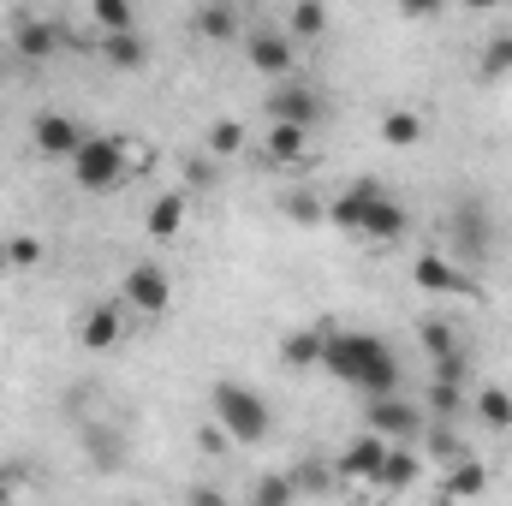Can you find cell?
<instances>
[{"instance_id": "cell-1", "label": "cell", "mask_w": 512, "mask_h": 506, "mask_svg": "<svg viewBox=\"0 0 512 506\" xmlns=\"http://www.w3.org/2000/svg\"><path fill=\"white\" fill-rule=\"evenodd\" d=\"M322 370L352 387H364L370 399L399 387V358L387 352V340L364 334V328H328V352H322Z\"/></svg>"}, {"instance_id": "cell-2", "label": "cell", "mask_w": 512, "mask_h": 506, "mask_svg": "<svg viewBox=\"0 0 512 506\" xmlns=\"http://www.w3.org/2000/svg\"><path fill=\"white\" fill-rule=\"evenodd\" d=\"M328 221H340L346 233H364V239H405V227H411V215H405V203H393L376 179H358V185H346L340 197H334V209H328Z\"/></svg>"}, {"instance_id": "cell-3", "label": "cell", "mask_w": 512, "mask_h": 506, "mask_svg": "<svg viewBox=\"0 0 512 506\" xmlns=\"http://www.w3.org/2000/svg\"><path fill=\"white\" fill-rule=\"evenodd\" d=\"M131 149L126 137H84L72 155H66V167H72V179H78V191H114V185H126L131 179Z\"/></svg>"}, {"instance_id": "cell-4", "label": "cell", "mask_w": 512, "mask_h": 506, "mask_svg": "<svg viewBox=\"0 0 512 506\" xmlns=\"http://www.w3.org/2000/svg\"><path fill=\"white\" fill-rule=\"evenodd\" d=\"M209 411H215V423H221L239 447H256V441L268 435V405H262V393H251L245 381H221V387L209 393Z\"/></svg>"}, {"instance_id": "cell-5", "label": "cell", "mask_w": 512, "mask_h": 506, "mask_svg": "<svg viewBox=\"0 0 512 506\" xmlns=\"http://www.w3.org/2000/svg\"><path fill=\"white\" fill-rule=\"evenodd\" d=\"M447 245H453V262H483L495 251V221L477 197H465L453 215H447Z\"/></svg>"}, {"instance_id": "cell-6", "label": "cell", "mask_w": 512, "mask_h": 506, "mask_svg": "<svg viewBox=\"0 0 512 506\" xmlns=\"http://www.w3.org/2000/svg\"><path fill=\"white\" fill-rule=\"evenodd\" d=\"M126 304L137 316H167V310H173V280H167V268L131 262L126 268Z\"/></svg>"}, {"instance_id": "cell-7", "label": "cell", "mask_w": 512, "mask_h": 506, "mask_svg": "<svg viewBox=\"0 0 512 506\" xmlns=\"http://www.w3.org/2000/svg\"><path fill=\"white\" fill-rule=\"evenodd\" d=\"M268 120H292V126H316L322 120V96L304 78H280L268 90Z\"/></svg>"}, {"instance_id": "cell-8", "label": "cell", "mask_w": 512, "mask_h": 506, "mask_svg": "<svg viewBox=\"0 0 512 506\" xmlns=\"http://www.w3.org/2000/svg\"><path fill=\"white\" fill-rule=\"evenodd\" d=\"M411 280L423 286V292H435V298H471L477 292V280L459 268V262H447V256H417V268H411Z\"/></svg>"}, {"instance_id": "cell-9", "label": "cell", "mask_w": 512, "mask_h": 506, "mask_svg": "<svg viewBox=\"0 0 512 506\" xmlns=\"http://www.w3.org/2000/svg\"><path fill=\"white\" fill-rule=\"evenodd\" d=\"M370 429L387 435V441H417V435H423V411H411V405L393 399V393H376V399H370Z\"/></svg>"}, {"instance_id": "cell-10", "label": "cell", "mask_w": 512, "mask_h": 506, "mask_svg": "<svg viewBox=\"0 0 512 506\" xmlns=\"http://www.w3.org/2000/svg\"><path fill=\"white\" fill-rule=\"evenodd\" d=\"M78 340H84L90 352H114V346L126 340V316H120V304H90L84 322H78Z\"/></svg>"}, {"instance_id": "cell-11", "label": "cell", "mask_w": 512, "mask_h": 506, "mask_svg": "<svg viewBox=\"0 0 512 506\" xmlns=\"http://www.w3.org/2000/svg\"><path fill=\"white\" fill-rule=\"evenodd\" d=\"M30 131H36V149H42V155H60V161L90 137L72 114H36V126H30Z\"/></svg>"}, {"instance_id": "cell-12", "label": "cell", "mask_w": 512, "mask_h": 506, "mask_svg": "<svg viewBox=\"0 0 512 506\" xmlns=\"http://www.w3.org/2000/svg\"><path fill=\"white\" fill-rule=\"evenodd\" d=\"M387 447H393V441H387V435H376V429H370V435H358V441H346V453H340V471H346V477H358V483H376V471H382Z\"/></svg>"}, {"instance_id": "cell-13", "label": "cell", "mask_w": 512, "mask_h": 506, "mask_svg": "<svg viewBox=\"0 0 512 506\" xmlns=\"http://www.w3.org/2000/svg\"><path fill=\"white\" fill-rule=\"evenodd\" d=\"M245 54H251V66L262 78H286L292 72V42L280 30H256L251 42H245Z\"/></svg>"}, {"instance_id": "cell-14", "label": "cell", "mask_w": 512, "mask_h": 506, "mask_svg": "<svg viewBox=\"0 0 512 506\" xmlns=\"http://www.w3.org/2000/svg\"><path fill=\"white\" fill-rule=\"evenodd\" d=\"M60 42H66V30H60V24H48V18H24V24L12 30V48H18V60H48Z\"/></svg>"}, {"instance_id": "cell-15", "label": "cell", "mask_w": 512, "mask_h": 506, "mask_svg": "<svg viewBox=\"0 0 512 506\" xmlns=\"http://www.w3.org/2000/svg\"><path fill=\"white\" fill-rule=\"evenodd\" d=\"M322 352H328V328H298L280 340V364L286 370H322Z\"/></svg>"}, {"instance_id": "cell-16", "label": "cell", "mask_w": 512, "mask_h": 506, "mask_svg": "<svg viewBox=\"0 0 512 506\" xmlns=\"http://www.w3.org/2000/svg\"><path fill=\"white\" fill-rule=\"evenodd\" d=\"M417 483V453L405 447V441H393L382 459V471H376V489H387V495H399V489H411Z\"/></svg>"}, {"instance_id": "cell-17", "label": "cell", "mask_w": 512, "mask_h": 506, "mask_svg": "<svg viewBox=\"0 0 512 506\" xmlns=\"http://www.w3.org/2000/svg\"><path fill=\"white\" fill-rule=\"evenodd\" d=\"M304 149H310V126H292V120L268 126V161L292 167V161H304Z\"/></svg>"}, {"instance_id": "cell-18", "label": "cell", "mask_w": 512, "mask_h": 506, "mask_svg": "<svg viewBox=\"0 0 512 506\" xmlns=\"http://www.w3.org/2000/svg\"><path fill=\"white\" fill-rule=\"evenodd\" d=\"M483 489H489V471H483L477 459H465V453H459V471L441 483V495H447V501H471V495H483Z\"/></svg>"}, {"instance_id": "cell-19", "label": "cell", "mask_w": 512, "mask_h": 506, "mask_svg": "<svg viewBox=\"0 0 512 506\" xmlns=\"http://www.w3.org/2000/svg\"><path fill=\"white\" fill-rule=\"evenodd\" d=\"M179 227H185V197H179V191L155 197V203H149V233H155V239H173Z\"/></svg>"}, {"instance_id": "cell-20", "label": "cell", "mask_w": 512, "mask_h": 506, "mask_svg": "<svg viewBox=\"0 0 512 506\" xmlns=\"http://www.w3.org/2000/svg\"><path fill=\"white\" fill-rule=\"evenodd\" d=\"M417 340H423L429 364H435V358H447V352H459V334H453V322H447V316H423V322H417Z\"/></svg>"}, {"instance_id": "cell-21", "label": "cell", "mask_w": 512, "mask_h": 506, "mask_svg": "<svg viewBox=\"0 0 512 506\" xmlns=\"http://www.w3.org/2000/svg\"><path fill=\"white\" fill-rule=\"evenodd\" d=\"M102 54H108V66H120V72H137V66H143L137 30H108V36H102Z\"/></svg>"}, {"instance_id": "cell-22", "label": "cell", "mask_w": 512, "mask_h": 506, "mask_svg": "<svg viewBox=\"0 0 512 506\" xmlns=\"http://www.w3.org/2000/svg\"><path fill=\"white\" fill-rule=\"evenodd\" d=\"M483 84H495V78H512V30H501V36H489V48H483Z\"/></svg>"}, {"instance_id": "cell-23", "label": "cell", "mask_w": 512, "mask_h": 506, "mask_svg": "<svg viewBox=\"0 0 512 506\" xmlns=\"http://www.w3.org/2000/svg\"><path fill=\"white\" fill-rule=\"evenodd\" d=\"M459 411H465L459 376H435L429 381V417H459Z\"/></svg>"}, {"instance_id": "cell-24", "label": "cell", "mask_w": 512, "mask_h": 506, "mask_svg": "<svg viewBox=\"0 0 512 506\" xmlns=\"http://www.w3.org/2000/svg\"><path fill=\"white\" fill-rule=\"evenodd\" d=\"M417 137H423V120H417L411 108H393L382 120V143H393V149H411Z\"/></svg>"}, {"instance_id": "cell-25", "label": "cell", "mask_w": 512, "mask_h": 506, "mask_svg": "<svg viewBox=\"0 0 512 506\" xmlns=\"http://www.w3.org/2000/svg\"><path fill=\"white\" fill-rule=\"evenodd\" d=\"M197 36H209V42H233V36H239L233 6H203V12H197Z\"/></svg>"}, {"instance_id": "cell-26", "label": "cell", "mask_w": 512, "mask_h": 506, "mask_svg": "<svg viewBox=\"0 0 512 506\" xmlns=\"http://www.w3.org/2000/svg\"><path fill=\"white\" fill-rule=\"evenodd\" d=\"M322 30H328V6H322V0H292V36L316 42Z\"/></svg>"}, {"instance_id": "cell-27", "label": "cell", "mask_w": 512, "mask_h": 506, "mask_svg": "<svg viewBox=\"0 0 512 506\" xmlns=\"http://www.w3.org/2000/svg\"><path fill=\"white\" fill-rule=\"evenodd\" d=\"M477 417H483L489 429H512V393L507 387H483V393H477Z\"/></svg>"}, {"instance_id": "cell-28", "label": "cell", "mask_w": 512, "mask_h": 506, "mask_svg": "<svg viewBox=\"0 0 512 506\" xmlns=\"http://www.w3.org/2000/svg\"><path fill=\"white\" fill-rule=\"evenodd\" d=\"M245 149V126L239 120H215L209 126V155H239Z\"/></svg>"}, {"instance_id": "cell-29", "label": "cell", "mask_w": 512, "mask_h": 506, "mask_svg": "<svg viewBox=\"0 0 512 506\" xmlns=\"http://www.w3.org/2000/svg\"><path fill=\"white\" fill-rule=\"evenodd\" d=\"M96 24L102 30H137V12H131V0H96Z\"/></svg>"}, {"instance_id": "cell-30", "label": "cell", "mask_w": 512, "mask_h": 506, "mask_svg": "<svg viewBox=\"0 0 512 506\" xmlns=\"http://www.w3.org/2000/svg\"><path fill=\"white\" fill-rule=\"evenodd\" d=\"M286 215H292L298 227H322V221H328V209H322L310 191H292V197H286Z\"/></svg>"}, {"instance_id": "cell-31", "label": "cell", "mask_w": 512, "mask_h": 506, "mask_svg": "<svg viewBox=\"0 0 512 506\" xmlns=\"http://www.w3.org/2000/svg\"><path fill=\"white\" fill-rule=\"evenodd\" d=\"M292 495H298L292 477H262V483H256V506H286Z\"/></svg>"}, {"instance_id": "cell-32", "label": "cell", "mask_w": 512, "mask_h": 506, "mask_svg": "<svg viewBox=\"0 0 512 506\" xmlns=\"http://www.w3.org/2000/svg\"><path fill=\"white\" fill-rule=\"evenodd\" d=\"M6 262H12V268H36V262H42V245H36V239H6Z\"/></svg>"}, {"instance_id": "cell-33", "label": "cell", "mask_w": 512, "mask_h": 506, "mask_svg": "<svg viewBox=\"0 0 512 506\" xmlns=\"http://www.w3.org/2000/svg\"><path fill=\"white\" fill-rule=\"evenodd\" d=\"M441 0H399V18H429Z\"/></svg>"}, {"instance_id": "cell-34", "label": "cell", "mask_w": 512, "mask_h": 506, "mask_svg": "<svg viewBox=\"0 0 512 506\" xmlns=\"http://www.w3.org/2000/svg\"><path fill=\"white\" fill-rule=\"evenodd\" d=\"M185 173H191V185H215V167H209V161H203V155H197V161H191V167H185Z\"/></svg>"}, {"instance_id": "cell-35", "label": "cell", "mask_w": 512, "mask_h": 506, "mask_svg": "<svg viewBox=\"0 0 512 506\" xmlns=\"http://www.w3.org/2000/svg\"><path fill=\"white\" fill-rule=\"evenodd\" d=\"M197 441H203V453H221V447H227V441H233V435H227V429H203V435H197Z\"/></svg>"}, {"instance_id": "cell-36", "label": "cell", "mask_w": 512, "mask_h": 506, "mask_svg": "<svg viewBox=\"0 0 512 506\" xmlns=\"http://www.w3.org/2000/svg\"><path fill=\"white\" fill-rule=\"evenodd\" d=\"M471 12H489V6H512V0H465Z\"/></svg>"}, {"instance_id": "cell-37", "label": "cell", "mask_w": 512, "mask_h": 506, "mask_svg": "<svg viewBox=\"0 0 512 506\" xmlns=\"http://www.w3.org/2000/svg\"><path fill=\"white\" fill-rule=\"evenodd\" d=\"M6 268H12V262H6V245H0V274H6Z\"/></svg>"}, {"instance_id": "cell-38", "label": "cell", "mask_w": 512, "mask_h": 506, "mask_svg": "<svg viewBox=\"0 0 512 506\" xmlns=\"http://www.w3.org/2000/svg\"><path fill=\"white\" fill-rule=\"evenodd\" d=\"M6 495H12V489H6V483H0V501H6Z\"/></svg>"}]
</instances>
